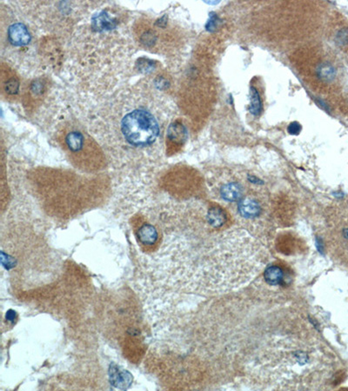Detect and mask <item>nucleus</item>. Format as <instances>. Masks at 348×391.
I'll return each mask as SVG.
<instances>
[{
	"label": "nucleus",
	"mask_w": 348,
	"mask_h": 391,
	"mask_svg": "<svg viewBox=\"0 0 348 391\" xmlns=\"http://www.w3.org/2000/svg\"><path fill=\"white\" fill-rule=\"evenodd\" d=\"M113 105L106 122L112 124V138L118 142V149L133 155L134 161L136 157L149 158L162 139L163 132V122L155 103L133 99Z\"/></svg>",
	"instance_id": "f257e3e1"
},
{
	"label": "nucleus",
	"mask_w": 348,
	"mask_h": 391,
	"mask_svg": "<svg viewBox=\"0 0 348 391\" xmlns=\"http://www.w3.org/2000/svg\"><path fill=\"white\" fill-rule=\"evenodd\" d=\"M167 136L170 140L175 141L177 143H183L187 137V131L183 124L175 122L168 127Z\"/></svg>",
	"instance_id": "9d476101"
},
{
	"label": "nucleus",
	"mask_w": 348,
	"mask_h": 391,
	"mask_svg": "<svg viewBox=\"0 0 348 391\" xmlns=\"http://www.w3.org/2000/svg\"><path fill=\"white\" fill-rule=\"evenodd\" d=\"M111 382L116 388H127L131 382V375L126 370H118V369H112L111 375Z\"/></svg>",
	"instance_id": "1a4fd4ad"
},
{
	"label": "nucleus",
	"mask_w": 348,
	"mask_h": 391,
	"mask_svg": "<svg viewBox=\"0 0 348 391\" xmlns=\"http://www.w3.org/2000/svg\"><path fill=\"white\" fill-rule=\"evenodd\" d=\"M240 215L246 218H254L260 213V205L258 201L251 197H244L238 204Z\"/></svg>",
	"instance_id": "423d86ee"
},
{
	"label": "nucleus",
	"mask_w": 348,
	"mask_h": 391,
	"mask_svg": "<svg viewBox=\"0 0 348 391\" xmlns=\"http://www.w3.org/2000/svg\"><path fill=\"white\" fill-rule=\"evenodd\" d=\"M243 190L241 185L237 183H228L221 189V195L223 199L228 202L240 200L242 197Z\"/></svg>",
	"instance_id": "0eeeda50"
},
{
	"label": "nucleus",
	"mask_w": 348,
	"mask_h": 391,
	"mask_svg": "<svg viewBox=\"0 0 348 391\" xmlns=\"http://www.w3.org/2000/svg\"><path fill=\"white\" fill-rule=\"evenodd\" d=\"M329 210L326 218V242L332 257L348 267V202Z\"/></svg>",
	"instance_id": "f03ea898"
},
{
	"label": "nucleus",
	"mask_w": 348,
	"mask_h": 391,
	"mask_svg": "<svg viewBox=\"0 0 348 391\" xmlns=\"http://www.w3.org/2000/svg\"><path fill=\"white\" fill-rule=\"evenodd\" d=\"M249 111L253 116H259L261 113L262 103L258 90L252 86L250 89Z\"/></svg>",
	"instance_id": "f8f14e48"
},
{
	"label": "nucleus",
	"mask_w": 348,
	"mask_h": 391,
	"mask_svg": "<svg viewBox=\"0 0 348 391\" xmlns=\"http://www.w3.org/2000/svg\"><path fill=\"white\" fill-rule=\"evenodd\" d=\"M63 143L71 158L76 159V162H80L81 158L84 159V154L87 155L88 149L93 148L92 140L81 132L80 130H67L64 135ZM86 160V159H85Z\"/></svg>",
	"instance_id": "7ed1b4c3"
},
{
	"label": "nucleus",
	"mask_w": 348,
	"mask_h": 391,
	"mask_svg": "<svg viewBox=\"0 0 348 391\" xmlns=\"http://www.w3.org/2000/svg\"><path fill=\"white\" fill-rule=\"evenodd\" d=\"M7 39L14 46H25L29 44L32 36L23 23L16 22L7 29Z\"/></svg>",
	"instance_id": "39448f33"
},
{
	"label": "nucleus",
	"mask_w": 348,
	"mask_h": 391,
	"mask_svg": "<svg viewBox=\"0 0 348 391\" xmlns=\"http://www.w3.org/2000/svg\"><path fill=\"white\" fill-rule=\"evenodd\" d=\"M284 278V273L281 268L275 265L269 266L265 272V279L270 285H278Z\"/></svg>",
	"instance_id": "9b49d317"
},
{
	"label": "nucleus",
	"mask_w": 348,
	"mask_h": 391,
	"mask_svg": "<svg viewBox=\"0 0 348 391\" xmlns=\"http://www.w3.org/2000/svg\"><path fill=\"white\" fill-rule=\"evenodd\" d=\"M317 75L320 80L326 82H331L335 79L336 70L332 64L328 63H324L318 67L317 69Z\"/></svg>",
	"instance_id": "ddd939ff"
},
{
	"label": "nucleus",
	"mask_w": 348,
	"mask_h": 391,
	"mask_svg": "<svg viewBox=\"0 0 348 391\" xmlns=\"http://www.w3.org/2000/svg\"><path fill=\"white\" fill-rule=\"evenodd\" d=\"M134 234L141 248L147 252L154 251L160 242V233L156 227L144 219L137 220L134 223Z\"/></svg>",
	"instance_id": "20e7f679"
},
{
	"label": "nucleus",
	"mask_w": 348,
	"mask_h": 391,
	"mask_svg": "<svg viewBox=\"0 0 348 391\" xmlns=\"http://www.w3.org/2000/svg\"><path fill=\"white\" fill-rule=\"evenodd\" d=\"M205 217L209 225L214 229H221V227L225 225L227 220V216L224 210L218 207H213L210 210H208Z\"/></svg>",
	"instance_id": "6e6552de"
},
{
	"label": "nucleus",
	"mask_w": 348,
	"mask_h": 391,
	"mask_svg": "<svg viewBox=\"0 0 348 391\" xmlns=\"http://www.w3.org/2000/svg\"><path fill=\"white\" fill-rule=\"evenodd\" d=\"M288 130L291 135H298L301 130V125L298 122H293L289 124Z\"/></svg>",
	"instance_id": "2eb2a0df"
},
{
	"label": "nucleus",
	"mask_w": 348,
	"mask_h": 391,
	"mask_svg": "<svg viewBox=\"0 0 348 391\" xmlns=\"http://www.w3.org/2000/svg\"><path fill=\"white\" fill-rule=\"evenodd\" d=\"M247 179H248L251 183H253V184H258V185H259V184H263L261 180L258 178H256L255 176L248 175Z\"/></svg>",
	"instance_id": "a211bd4d"
},
{
	"label": "nucleus",
	"mask_w": 348,
	"mask_h": 391,
	"mask_svg": "<svg viewBox=\"0 0 348 391\" xmlns=\"http://www.w3.org/2000/svg\"><path fill=\"white\" fill-rule=\"evenodd\" d=\"M17 318V314L16 312L14 311V310H9V311L7 312V321H10V322H14L15 320H16Z\"/></svg>",
	"instance_id": "f3484780"
},
{
	"label": "nucleus",
	"mask_w": 348,
	"mask_h": 391,
	"mask_svg": "<svg viewBox=\"0 0 348 391\" xmlns=\"http://www.w3.org/2000/svg\"><path fill=\"white\" fill-rule=\"evenodd\" d=\"M222 21L215 13H211L209 14V19L205 25V29L209 32H214L217 31L219 26H221Z\"/></svg>",
	"instance_id": "4468645a"
},
{
	"label": "nucleus",
	"mask_w": 348,
	"mask_h": 391,
	"mask_svg": "<svg viewBox=\"0 0 348 391\" xmlns=\"http://www.w3.org/2000/svg\"><path fill=\"white\" fill-rule=\"evenodd\" d=\"M338 42L339 45H345L348 43V30H342L340 32H338Z\"/></svg>",
	"instance_id": "dca6fc26"
}]
</instances>
